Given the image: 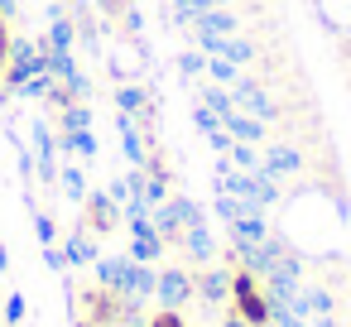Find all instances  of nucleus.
I'll list each match as a JSON object with an SVG mask.
<instances>
[{
	"label": "nucleus",
	"mask_w": 351,
	"mask_h": 327,
	"mask_svg": "<svg viewBox=\"0 0 351 327\" xmlns=\"http://www.w3.org/2000/svg\"><path fill=\"white\" fill-rule=\"evenodd\" d=\"M231 293H236V308H241L250 322H265V317H269V308H265V293H260V284H255L250 274H236Z\"/></svg>",
	"instance_id": "f257e3e1"
},
{
	"label": "nucleus",
	"mask_w": 351,
	"mask_h": 327,
	"mask_svg": "<svg viewBox=\"0 0 351 327\" xmlns=\"http://www.w3.org/2000/svg\"><path fill=\"white\" fill-rule=\"evenodd\" d=\"M5 53H10V34H5V15H0V68H5Z\"/></svg>",
	"instance_id": "f03ea898"
},
{
	"label": "nucleus",
	"mask_w": 351,
	"mask_h": 327,
	"mask_svg": "<svg viewBox=\"0 0 351 327\" xmlns=\"http://www.w3.org/2000/svg\"><path fill=\"white\" fill-rule=\"evenodd\" d=\"M149 327H183V322H178V317H173V313H164V317H154V322H149Z\"/></svg>",
	"instance_id": "7ed1b4c3"
}]
</instances>
